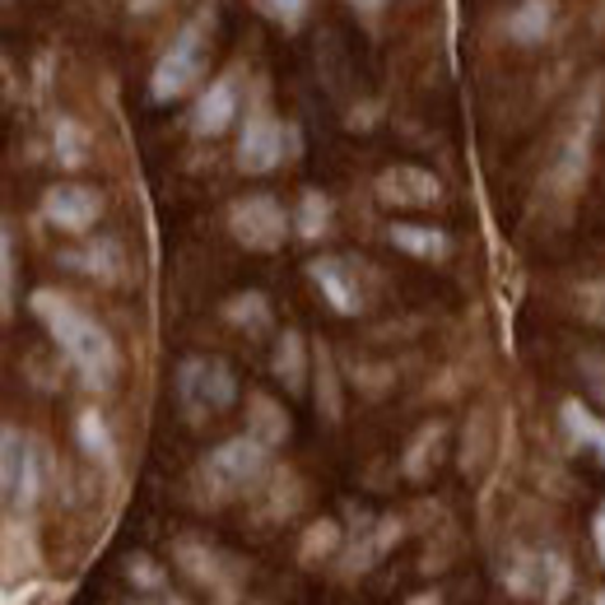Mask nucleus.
<instances>
[{
  "label": "nucleus",
  "mask_w": 605,
  "mask_h": 605,
  "mask_svg": "<svg viewBox=\"0 0 605 605\" xmlns=\"http://www.w3.org/2000/svg\"><path fill=\"white\" fill-rule=\"evenodd\" d=\"M33 313L47 322V331L57 336V344L65 354H71V363L84 373V383H94V387L112 383L117 377V350H112V340L98 322H89L75 303H65L61 293H47V289L33 293Z\"/></svg>",
  "instance_id": "f257e3e1"
},
{
  "label": "nucleus",
  "mask_w": 605,
  "mask_h": 605,
  "mask_svg": "<svg viewBox=\"0 0 605 605\" xmlns=\"http://www.w3.org/2000/svg\"><path fill=\"white\" fill-rule=\"evenodd\" d=\"M266 461H270V447L262 438H252V434L219 443L215 452L205 457V480H210V494L215 498H233L242 489H252V484L266 475Z\"/></svg>",
  "instance_id": "f03ea898"
},
{
  "label": "nucleus",
  "mask_w": 605,
  "mask_h": 605,
  "mask_svg": "<svg viewBox=\"0 0 605 605\" xmlns=\"http://www.w3.org/2000/svg\"><path fill=\"white\" fill-rule=\"evenodd\" d=\"M178 396L192 420H205V414H219L238 401V383L229 373V363L219 359H186L178 368Z\"/></svg>",
  "instance_id": "7ed1b4c3"
},
{
  "label": "nucleus",
  "mask_w": 605,
  "mask_h": 605,
  "mask_svg": "<svg viewBox=\"0 0 605 605\" xmlns=\"http://www.w3.org/2000/svg\"><path fill=\"white\" fill-rule=\"evenodd\" d=\"M229 229L247 252H275L289 233V215L275 196H242L229 210Z\"/></svg>",
  "instance_id": "20e7f679"
},
{
  "label": "nucleus",
  "mask_w": 605,
  "mask_h": 605,
  "mask_svg": "<svg viewBox=\"0 0 605 605\" xmlns=\"http://www.w3.org/2000/svg\"><path fill=\"white\" fill-rule=\"evenodd\" d=\"M201 43H205V20L186 24L182 38L168 47V57L154 65V98H159V102L178 98V94H186L196 84V75H201Z\"/></svg>",
  "instance_id": "39448f33"
},
{
  "label": "nucleus",
  "mask_w": 605,
  "mask_h": 605,
  "mask_svg": "<svg viewBox=\"0 0 605 605\" xmlns=\"http://www.w3.org/2000/svg\"><path fill=\"white\" fill-rule=\"evenodd\" d=\"M38 480H43V465H38V447H33L20 428L5 424V504L20 512L38 498Z\"/></svg>",
  "instance_id": "423d86ee"
},
{
  "label": "nucleus",
  "mask_w": 605,
  "mask_h": 605,
  "mask_svg": "<svg viewBox=\"0 0 605 605\" xmlns=\"http://www.w3.org/2000/svg\"><path fill=\"white\" fill-rule=\"evenodd\" d=\"M43 215H47V223H57V229H65V233H84V229L98 223L102 196L89 192V186H80V182H61L43 196Z\"/></svg>",
  "instance_id": "0eeeda50"
},
{
  "label": "nucleus",
  "mask_w": 605,
  "mask_h": 605,
  "mask_svg": "<svg viewBox=\"0 0 605 605\" xmlns=\"http://www.w3.org/2000/svg\"><path fill=\"white\" fill-rule=\"evenodd\" d=\"M438 196H443L438 178L424 168H414V164H396L377 178V201L396 205V210H424V205H434Z\"/></svg>",
  "instance_id": "6e6552de"
},
{
  "label": "nucleus",
  "mask_w": 605,
  "mask_h": 605,
  "mask_svg": "<svg viewBox=\"0 0 605 605\" xmlns=\"http://www.w3.org/2000/svg\"><path fill=\"white\" fill-rule=\"evenodd\" d=\"M396 535H401V527H396V522H387V517H368V522H363V535L354 531V541L344 545V555H340V573H344V578L368 573V568L396 545Z\"/></svg>",
  "instance_id": "1a4fd4ad"
},
{
  "label": "nucleus",
  "mask_w": 605,
  "mask_h": 605,
  "mask_svg": "<svg viewBox=\"0 0 605 605\" xmlns=\"http://www.w3.org/2000/svg\"><path fill=\"white\" fill-rule=\"evenodd\" d=\"M285 154V135L275 126L270 117H252L247 126H242V141H238V164L247 172H270L280 164Z\"/></svg>",
  "instance_id": "9d476101"
},
{
  "label": "nucleus",
  "mask_w": 605,
  "mask_h": 605,
  "mask_svg": "<svg viewBox=\"0 0 605 605\" xmlns=\"http://www.w3.org/2000/svg\"><path fill=\"white\" fill-rule=\"evenodd\" d=\"M178 564L186 568V578H196L201 586H233V578H238V568L223 559L215 545H201V541H182Z\"/></svg>",
  "instance_id": "9b49d317"
},
{
  "label": "nucleus",
  "mask_w": 605,
  "mask_h": 605,
  "mask_svg": "<svg viewBox=\"0 0 605 605\" xmlns=\"http://www.w3.org/2000/svg\"><path fill=\"white\" fill-rule=\"evenodd\" d=\"M238 112V94H233V80H215L210 89L196 98V112H192V126L201 135H219L229 131V121Z\"/></svg>",
  "instance_id": "f8f14e48"
},
{
  "label": "nucleus",
  "mask_w": 605,
  "mask_h": 605,
  "mask_svg": "<svg viewBox=\"0 0 605 605\" xmlns=\"http://www.w3.org/2000/svg\"><path fill=\"white\" fill-rule=\"evenodd\" d=\"M307 275H313V285L326 293V303L336 307V313H359V289L350 280V270H344V262H336V256H322V262L307 266Z\"/></svg>",
  "instance_id": "ddd939ff"
},
{
  "label": "nucleus",
  "mask_w": 605,
  "mask_h": 605,
  "mask_svg": "<svg viewBox=\"0 0 605 605\" xmlns=\"http://www.w3.org/2000/svg\"><path fill=\"white\" fill-rule=\"evenodd\" d=\"M247 434L252 438H262L266 447H275L285 434H289V420H285V410L270 401V396H252L247 401Z\"/></svg>",
  "instance_id": "4468645a"
},
{
  "label": "nucleus",
  "mask_w": 605,
  "mask_h": 605,
  "mask_svg": "<svg viewBox=\"0 0 605 605\" xmlns=\"http://www.w3.org/2000/svg\"><path fill=\"white\" fill-rule=\"evenodd\" d=\"M391 242L410 256H424V262H438L447 256V238L438 229H420V223H391Z\"/></svg>",
  "instance_id": "2eb2a0df"
},
{
  "label": "nucleus",
  "mask_w": 605,
  "mask_h": 605,
  "mask_svg": "<svg viewBox=\"0 0 605 605\" xmlns=\"http://www.w3.org/2000/svg\"><path fill=\"white\" fill-rule=\"evenodd\" d=\"M564 424H568V434H573V443L592 447V452L605 461V424L592 410H582L578 401H564Z\"/></svg>",
  "instance_id": "dca6fc26"
},
{
  "label": "nucleus",
  "mask_w": 605,
  "mask_h": 605,
  "mask_svg": "<svg viewBox=\"0 0 605 605\" xmlns=\"http://www.w3.org/2000/svg\"><path fill=\"white\" fill-rule=\"evenodd\" d=\"M275 377L289 391H303V336L299 331H285L280 344H275Z\"/></svg>",
  "instance_id": "f3484780"
},
{
  "label": "nucleus",
  "mask_w": 605,
  "mask_h": 605,
  "mask_svg": "<svg viewBox=\"0 0 605 605\" xmlns=\"http://www.w3.org/2000/svg\"><path fill=\"white\" fill-rule=\"evenodd\" d=\"M549 14H555V10H549L545 0H527V5L508 20V33H512L517 43H535V38H545V33H549Z\"/></svg>",
  "instance_id": "a211bd4d"
},
{
  "label": "nucleus",
  "mask_w": 605,
  "mask_h": 605,
  "mask_svg": "<svg viewBox=\"0 0 605 605\" xmlns=\"http://www.w3.org/2000/svg\"><path fill=\"white\" fill-rule=\"evenodd\" d=\"M223 313H229V322L242 326V331H266L270 326V307H266L262 293H238V299H229Z\"/></svg>",
  "instance_id": "6ab92c4d"
},
{
  "label": "nucleus",
  "mask_w": 605,
  "mask_h": 605,
  "mask_svg": "<svg viewBox=\"0 0 605 605\" xmlns=\"http://www.w3.org/2000/svg\"><path fill=\"white\" fill-rule=\"evenodd\" d=\"M331 555H340V527L317 522L303 535V564H317V559H331Z\"/></svg>",
  "instance_id": "aec40b11"
},
{
  "label": "nucleus",
  "mask_w": 605,
  "mask_h": 605,
  "mask_svg": "<svg viewBox=\"0 0 605 605\" xmlns=\"http://www.w3.org/2000/svg\"><path fill=\"white\" fill-rule=\"evenodd\" d=\"M326 223H331V205H326L322 192H303V205H299V233L303 238H322Z\"/></svg>",
  "instance_id": "412c9836"
},
{
  "label": "nucleus",
  "mask_w": 605,
  "mask_h": 605,
  "mask_svg": "<svg viewBox=\"0 0 605 605\" xmlns=\"http://www.w3.org/2000/svg\"><path fill=\"white\" fill-rule=\"evenodd\" d=\"M317 396H322V410L326 420H336L340 414V391H336V368H331V354H317Z\"/></svg>",
  "instance_id": "4be33fe9"
},
{
  "label": "nucleus",
  "mask_w": 605,
  "mask_h": 605,
  "mask_svg": "<svg viewBox=\"0 0 605 605\" xmlns=\"http://www.w3.org/2000/svg\"><path fill=\"white\" fill-rule=\"evenodd\" d=\"M80 438H84V447H89L94 457L112 461V443H108V428H102V420H98L94 410H84V414H80Z\"/></svg>",
  "instance_id": "5701e85b"
},
{
  "label": "nucleus",
  "mask_w": 605,
  "mask_h": 605,
  "mask_svg": "<svg viewBox=\"0 0 605 605\" xmlns=\"http://www.w3.org/2000/svg\"><path fill=\"white\" fill-rule=\"evenodd\" d=\"M545 586H549V592H545V601L549 605H559L564 596H568V586H573V573H568V564L559 559V555H545Z\"/></svg>",
  "instance_id": "b1692460"
},
{
  "label": "nucleus",
  "mask_w": 605,
  "mask_h": 605,
  "mask_svg": "<svg viewBox=\"0 0 605 605\" xmlns=\"http://www.w3.org/2000/svg\"><path fill=\"white\" fill-rule=\"evenodd\" d=\"M126 573H131V578H141V582H145V592H164V573H159V568H154L149 559H131V564H126Z\"/></svg>",
  "instance_id": "393cba45"
},
{
  "label": "nucleus",
  "mask_w": 605,
  "mask_h": 605,
  "mask_svg": "<svg viewBox=\"0 0 605 605\" xmlns=\"http://www.w3.org/2000/svg\"><path fill=\"white\" fill-rule=\"evenodd\" d=\"M582 313L605 326V285H586L582 289Z\"/></svg>",
  "instance_id": "a878e982"
},
{
  "label": "nucleus",
  "mask_w": 605,
  "mask_h": 605,
  "mask_svg": "<svg viewBox=\"0 0 605 605\" xmlns=\"http://www.w3.org/2000/svg\"><path fill=\"white\" fill-rule=\"evenodd\" d=\"M80 266L112 275V242H102V247H89V256H80Z\"/></svg>",
  "instance_id": "bb28decb"
},
{
  "label": "nucleus",
  "mask_w": 605,
  "mask_h": 605,
  "mask_svg": "<svg viewBox=\"0 0 605 605\" xmlns=\"http://www.w3.org/2000/svg\"><path fill=\"white\" fill-rule=\"evenodd\" d=\"M14 307V242H10V229H5V313Z\"/></svg>",
  "instance_id": "cd10ccee"
},
{
  "label": "nucleus",
  "mask_w": 605,
  "mask_h": 605,
  "mask_svg": "<svg viewBox=\"0 0 605 605\" xmlns=\"http://www.w3.org/2000/svg\"><path fill=\"white\" fill-rule=\"evenodd\" d=\"M582 368L592 373V387H596V396H601V401H605V363H601L596 354H586V359H582Z\"/></svg>",
  "instance_id": "c85d7f7f"
},
{
  "label": "nucleus",
  "mask_w": 605,
  "mask_h": 605,
  "mask_svg": "<svg viewBox=\"0 0 605 605\" xmlns=\"http://www.w3.org/2000/svg\"><path fill=\"white\" fill-rule=\"evenodd\" d=\"M121 605H186V601L172 596V592H154V596H145V601H121Z\"/></svg>",
  "instance_id": "c756f323"
},
{
  "label": "nucleus",
  "mask_w": 605,
  "mask_h": 605,
  "mask_svg": "<svg viewBox=\"0 0 605 605\" xmlns=\"http://www.w3.org/2000/svg\"><path fill=\"white\" fill-rule=\"evenodd\" d=\"M592 535H596V559L605 564V504H601V512H596V527H592Z\"/></svg>",
  "instance_id": "7c9ffc66"
},
{
  "label": "nucleus",
  "mask_w": 605,
  "mask_h": 605,
  "mask_svg": "<svg viewBox=\"0 0 605 605\" xmlns=\"http://www.w3.org/2000/svg\"><path fill=\"white\" fill-rule=\"evenodd\" d=\"M266 5H270L275 14H299V10H303V0H266Z\"/></svg>",
  "instance_id": "2f4dec72"
},
{
  "label": "nucleus",
  "mask_w": 605,
  "mask_h": 605,
  "mask_svg": "<svg viewBox=\"0 0 605 605\" xmlns=\"http://www.w3.org/2000/svg\"><path fill=\"white\" fill-rule=\"evenodd\" d=\"M410 605H443V601H438V596H434V592H428V596H414V601H410Z\"/></svg>",
  "instance_id": "473e14b6"
},
{
  "label": "nucleus",
  "mask_w": 605,
  "mask_h": 605,
  "mask_svg": "<svg viewBox=\"0 0 605 605\" xmlns=\"http://www.w3.org/2000/svg\"><path fill=\"white\" fill-rule=\"evenodd\" d=\"M592 605H605V592H596V596H592Z\"/></svg>",
  "instance_id": "72a5a7b5"
},
{
  "label": "nucleus",
  "mask_w": 605,
  "mask_h": 605,
  "mask_svg": "<svg viewBox=\"0 0 605 605\" xmlns=\"http://www.w3.org/2000/svg\"><path fill=\"white\" fill-rule=\"evenodd\" d=\"M145 5H149V0H135V10H145Z\"/></svg>",
  "instance_id": "f704fd0d"
}]
</instances>
